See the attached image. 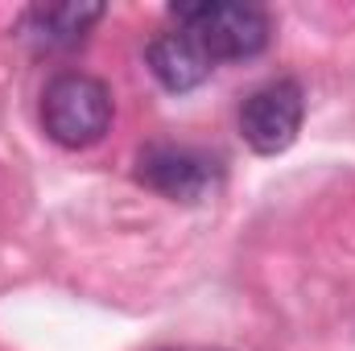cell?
<instances>
[{"mask_svg":"<svg viewBox=\"0 0 355 351\" xmlns=\"http://www.w3.org/2000/svg\"><path fill=\"white\" fill-rule=\"evenodd\" d=\"M170 17L182 33H190L211 62H240L257 58L268 46V12L257 4L240 0H194V4H174Z\"/></svg>","mask_w":355,"mask_h":351,"instance_id":"1","label":"cell"},{"mask_svg":"<svg viewBox=\"0 0 355 351\" xmlns=\"http://www.w3.org/2000/svg\"><path fill=\"white\" fill-rule=\"evenodd\" d=\"M42 128L62 149H91L112 128V91L83 71H62L42 91Z\"/></svg>","mask_w":355,"mask_h":351,"instance_id":"2","label":"cell"},{"mask_svg":"<svg viewBox=\"0 0 355 351\" xmlns=\"http://www.w3.org/2000/svg\"><path fill=\"white\" fill-rule=\"evenodd\" d=\"M302 116H306L302 83L297 79H272V83L257 87L244 99V108H240V137L261 157L285 153L297 141V132H302Z\"/></svg>","mask_w":355,"mask_h":351,"instance_id":"3","label":"cell"},{"mask_svg":"<svg viewBox=\"0 0 355 351\" xmlns=\"http://www.w3.org/2000/svg\"><path fill=\"white\" fill-rule=\"evenodd\" d=\"M137 178L174 203H202L219 190L223 166L219 157L190 145H149L137 157Z\"/></svg>","mask_w":355,"mask_h":351,"instance_id":"4","label":"cell"},{"mask_svg":"<svg viewBox=\"0 0 355 351\" xmlns=\"http://www.w3.org/2000/svg\"><path fill=\"white\" fill-rule=\"evenodd\" d=\"M99 17H103V4H37L25 12L21 29L33 42V50L58 54V50H75Z\"/></svg>","mask_w":355,"mask_h":351,"instance_id":"5","label":"cell"},{"mask_svg":"<svg viewBox=\"0 0 355 351\" xmlns=\"http://www.w3.org/2000/svg\"><path fill=\"white\" fill-rule=\"evenodd\" d=\"M145 58H149V71L157 75V83L166 91H194L215 71V62L202 54V46L182 29H170V33L153 37Z\"/></svg>","mask_w":355,"mask_h":351,"instance_id":"6","label":"cell"},{"mask_svg":"<svg viewBox=\"0 0 355 351\" xmlns=\"http://www.w3.org/2000/svg\"><path fill=\"white\" fill-rule=\"evenodd\" d=\"M182 351H202V348H182Z\"/></svg>","mask_w":355,"mask_h":351,"instance_id":"7","label":"cell"}]
</instances>
